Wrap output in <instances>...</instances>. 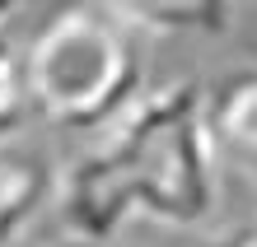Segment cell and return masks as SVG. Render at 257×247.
<instances>
[{
	"mask_svg": "<svg viewBox=\"0 0 257 247\" xmlns=\"http://www.w3.org/2000/svg\"><path fill=\"white\" fill-rule=\"evenodd\" d=\"M61 168L28 140H0V247H19L42 214L56 205Z\"/></svg>",
	"mask_w": 257,
	"mask_h": 247,
	"instance_id": "cell-3",
	"label": "cell"
},
{
	"mask_svg": "<svg viewBox=\"0 0 257 247\" xmlns=\"http://www.w3.org/2000/svg\"><path fill=\"white\" fill-rule=\"evenodd\" d=\"M145 38H229L243 0H98Z\"/></svg>",
	"mask_w": 257,
	"mask_h": 247,
	"instance_id": "cell-5",
	"label": "cell"
},
{
	"mask_svg": "<svg viewBox=\"0 0 257 247\" xmlns=\"http://www.w3.org/2000/svg\"><path fill=\"white\" fill-rule=\"evenodd\" d=\"M28 117H33V98H28L24 47H14L10 33L0 28V140H14Z\"/></svg>",
	"mask_w": 257,
	"mask_h": 247,
	"instance_id": "cell-6",
	"label": "cell"
},
{
	"mask_svg": "<svg viewBox=\"0 0 257 247\" xmlns=\"http://www.w3.org/2000/svg\"><path fill=\"white\" fill-rule=\"evenodd\" d=\"M206 247H257V210L248 214V219H238L229 228H220L215 238H210Z\"/></svg>",
	"mask_w": 257,
	"mask_h": 247,
	"instance_id": "cell-7",
	"label": "cell"
},
{
	"mask_svg": "<svg viewBox=\"0 0 257 247\" xmlns=\"http://www.w3.org/2000/svg\"><path fill=\"white\" fill-rule=\"evenodd\" d=\"M24 5H28V0H0V28H5V24L14 19V14L24 10Z\"/></svg>",
	"mask_w": 257,
	"mask_h": 247,
	"instance_id": "cell-8",
	"label": "cell"
},
{
	"mask_svg": "<svg viewBox=\"0 0 257 247\" xmlns=\"http://www.w3.org/2000/svg\"><path fill=\"white\" fill-rule=\"evenodd\" d=\"M61 247H112V242H103V238H80V233H70Z\"/></svg>",
	"mask_w": 257,
	"mask_h": 247,
	"instance_id": "cell-9",
	"label": "cell"
},
{
	"mask_svg": "<svg viewBox=\"0 0 257 247\" xmlns=\"http://www.w3.org/2000/svg\"><path fill=\"white\" fill-rule=\"evenodd\" d=\"M220 149L201 80L145 89L61 168L56 210L80 238L112 242L126 224L206 228L220 214Z\"/></svg>",
	"mask_w": 257,
	"mask_h": 247,
	"instance_id": "cell-1",
	"label": "cell"
},
{
	"mask_svg": "<svg viewBox=\"0 0 257 247\" xmlns=\"http://www.w3.org/2000/svg\"><path fill=\"white\" fill-rule=\"evenodd\" d=\"M33 117L61 135H98L145 94V33L98 0H75L24 47Z\"/></svg>",
	"mask_w": 257,
	"mask_h": 247,
	"instance_id": "cell-2",
	"label": "cell"
},
{
	"mask_svg": "<svg viewBox=\"0 0 257 247\" xmlns=\"http://www.w3.org/2000/svg\"><path fill=\"white\" fill-rule=\"evenodd\" d=\"M206 107L224 173L257 187V66H238L206 84Z\"/></svg>",
	"mask_w": 257,
	"mask_h": 247,
	"instance_id": "cell-4",
	"label": "cell"
}]
</instances>
